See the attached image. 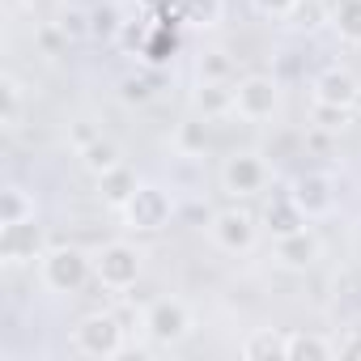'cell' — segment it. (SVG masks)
I'll list each match as a JSON object with an SVG mask.
<instances>
[{
    "label": "cell",
    "mask_w": 361,
    "mask_h": 361,
    "mask_svg": "<svg viewBox=\"0 0 361 361\" xmlns=\"http://www.w3.org/2000/svg\"><path fill=\"white\" fill-rule=\"evenodd\" d=\"M73 348L81 357H94V361H111L128 348V327L119 323V314L111 310H94L85 314L77 327H73Z\"/></svg>",
    "instance_id": "cell-1"
},
{
    "label": "cell",
    "mask_w": 361,
    "mask_h": 361,
    "mask_svg": "<svg viewBox=\"0 0 361 361\" xmlns=\"http://www.w3.org/2000/svg\"><path fill=\"white\" fill-rule=\"evenodd\" d=\"M39 276L51 293L68 298L85 289V281L94 276V259L81 247H47V255L39 259Z\"/></svg>",
    "instance_id": "cell-2"
},
{
    "label": "cell",
    "mask_w": 361,
    "mask_h": 361,
    "mask_svg": "<svg viewBox=\"0 0 361 361\" xmlns=\"http://www.w3.org/2000/svg\"><path fill=\"white\" fill-rule=\"evenodd\" d=\"M145 272V251L132 247V243H106L98 255H94V281L111 293H123L140 281Z\"/></svg>",
    "instance_id": "cell-6"
},
{
    "label": "cell",
    "mask_w": 361,
    "mask_h": 361,
    "mask_svg": "<svg viewBox=\"0 0 361 361\" xmlns=\"http://www.w3.org/2000/svg\"><path fill=\"white\" fill-rule=\"evenodd\" d=\"M251 5H255V13H259V18L281 22V18H293V9L302 5V0H251Z\"/></svg>",
    "instance_id": "cell-28"
},
{
    "label": "cell",
    "mask_w": 361,
    "mask_h": 361,
    "mask_svg": "<svg viewBox=\"0 0 361 361\" xmlns=\"http://www.w3.org/2000/svg\"><path fill=\"white\" fill-rule=\"evenodd\" d=\"M43 255H47V234L35 217L0 226V264L5 268H26V264H39Z\"/></svg>",
    "instance_id": "cell-8"
},
{
    "label": "cell",
    "mask_w": 361,
    "mask_h": 361,
    "mask_svg": "<svg viewBox=\"0 0 361 361\" xmlns=\"http://www.w3.org/2000/svg\"><path fill=\"white\" fill-rule=\"evenodd\" d=\"M22 102H26L22 81H18L13 73H5V77H0V123H5L9 132L22 123Z\"/></svg>",
    "instance_id": "cell-20"
},
{
    "label": "cell",
    "mask_w": 361,
    "mask_h": 361,
    "mask_svg": "<svg viewBox=\"0 0 361 361\" xmlns=\"http://www.w3.org/2000/svg\"><path fill=\"white\" fill-rule=\"evenodd\" d=\"M145 5H170V0H145Z\"/></svg>",
    "instance_id": "cell-34"
},
{
    "label": "cell",
    "mask_w": 361,
    "mask_h": 361,
    "mask_svg": "<svg viewBox=\"0 0 361 361\" xmlns=\"http://www.w3.org/2000/svg\"><path fill=\"white\" fill-rule=\"evenodd\" d=\"M174 149L183 153V157H200V153L209 149V119H188V123H178Z\"/></svg>",
    "instance_id": "cell-22"
},
{
    "label": "cell",
    "mask_w": 361,
    "mask_h": 361,
    "mask_svg": "<svg viewBox=\"0 0 361 361\" xmlns=\"http://www.w3.org/2000/svg\"><path fill=\"white\" fill-rule=\"evenodd\" d=\"M119 217L136 234H161L170 226V217H174V196L161 183H140L132 192V200L119 209Z\"/></svg>",
    "instance_id": "cell-3"
},
{
    "label": "cell",
    "mask_w": 361,
    "mask_h": 361,
    "mask_svg": "<svg viewBox=\"0 0 361 361\" xmlns=\"http://www.w3.org/2000/svg\"><path fill=\"white\" fill-rule=\"evenodd\" d=\"M281 111V81L272 73H247L234 81V115L243 123H264Z\"/></svg>",
    "instance_id": "cell-5"
},
{
    "label": "cell",
    "mask_w": 361,
    "mask_h": 361,
    "mask_svg": "<svg viewBox=\"0 0 361 361\" xmlns=\"http://www.w3.org/2000/svg\"><path fill=\"white\" fill-rule=\"evenodd\" d=\"M293 18H298V26H319V5H314V0H302V5L293 9Z\"/></svg>",
    "instance_id": "cell-33"
},
{
    "label": "cell",
    "mask_w": 361,
    "mask_h": 361,
    "mask_svg": "<svg viewBox=\"0 0 361 361\" xmlns=\"http://www.w3.org/2000/svg\"><path fill=\"white\" fill-rule=\"evenodd\" d=\"M115 43H119L123 51H136V56H140L149 39H145V26H136V22H123V30H119V39H115Z\"/></svg>",
    "instance_id": "cell-29"
},
{
    "label": "cell",
    "mask_w": 361,
    "mask_h": 361,
    "mask_svg": "<svg viewBox=\"0 0 361 361\" xmlns=\"http://www.w3.org/2000/svg\"><path fill=\"white\" fill-rule=\"evenodd\" d=\"M136 188H140V178H136L128 166H119V170H111V174L98 178V192H102V200H106L111 209H123V204L132 200Z\"/></svg>",
    "instance_id": "cell-19"
},
{
    "label": "cell",
    "mask_w": 361,
    "mask_h": 361,
    "mask_svg": "<svg viewBox=\"0 0 361 361\" xmlns=\"http://www.w3.org/2000/svg\"><path fill=\"white\" fill-rule=\"evenodd\" d=\"M149 64H166L170 56H174V35L166 30V26H157L153 35H149V43H145V51H140Z\"/></svg>",
    "instance_id": "cell-26"
},
{
    "label": "cell",
    "mask_w": 361,
    "mask_h": 361,
    "mask_svg": "<svg viewBox=\"0 0 361 361\" xmlns=\"http://www.w3.org/2000/svg\"><path fill=\"white\" fill-rule=\"evenodd\" d=\"M331 26L344 43L361 47V0H340V5L331 9Z\"/></svg>",
    "instance_id": "cell-21"
},
{
    "label": "cell",
    "mask_w": 361,
    "mask_h": 361,
    "mask_svg": "<svg viewBox=\"0 0 361 361\" xmlns=\"http://www.w3.org/2000/svg\"><path fill=\"white\" fill-rule=\"evenodd\" d=\"M340 344V357H353V361H361V327H353L344 340H336Z\"/></svg>",
    "instance_id": "cell-32"
},
{
    "label": "cell",
    "mask_w": 361,
    "mask_h": 361,
    "mask_svg": "<svg viewBox=\"0 0 361 361\" xmlns=\"http://www.w3.org/2000/svg\"><path fill=\"white\" fill-rule=\"evenodd\" d=\"M196 73H200V85H234V60L226 51H204Z\"/></svg>",
    "instance_id": "cell-23"
},
{
    "label": "cell",
    "mask_w": 361,
    "mask_h": 361,
    "mask_svg": "<svg viewBox=\"0 0 361 361\" xmlns=\"http://www.w3.org/2000/svg\"><path fill=\"white\" fill-rule=\"evenodd\" d=\"M323 259V238L306 226V230H293L285 238H276V264L289 268V272H306Z\"/></svg>",
    "instance_id": "cell-12"
},
{
    "label": "cell",
    "mask_w": 361,
    "mask_h": 361,
    "mask_svg": "<svg viewBox=\"0 0 361 361\" xmlns=\"http://www.w3.org/2000/svg\"><path fill=\"white\" fill-rule=\"evenodd\" d=\"M119 30H123V13H119L115 5H98V9H90V35H94L98 43H115Z\"/></svg>",
    "instance_id": "cell-24"
},
{
    "label": "cell",
    "mask_w": 361,
    "mask_h": 361,
    "mask_svg": "<svg viewBox=\"0 0 361 361\" xmlns=\"http://www.w3.org/2000/svg\"><path fill=\"white\" fill-rule=\"evenodd\" d=\"M264 226H268L272 238H285V234H293V230H306L310 221H306V213L293 204V196L285 192V196H276V200L264 209Z\"/></svg>",
    "instance_id": "cell-17"
},
{
    "label": "cell",
    "mask_w": 361,
    "mask_h": 361,
    "mask_svg": "<svg viewBox=\"0 0 361 361\" xmlns=\"http://www.w3.org/2000/svg\"><path fill=\"white\" fill-rule=\"evenodd\" d=\"M285 340H289V331L255 327V331H247V336H243L238 353H243L247 361H285Z\"/></svg>",
    "instance_id": "cell-16"
},
{
    "label": "cell",
    "mask_w": 361,
    "mask_h": 361,
    "mask_svg": "<svg viewBox=\"0 0 361 361\" xmlns=\"http://www.w3.org/2000/svg\"><path fill=\"white\" fill-rule=\"evenodd\" d=\"M209 234H213V243H217L221 251L247 255V251H255V243H259V221H255V213H247L243 204H230V209L213 213Z\"/></svg>",
    "instance_id": "cell-9"
},
{
    "label": "cell",
    "mask_w": 361,
    "mask_h": 361,
    "mask_svg": "<svg viewBox=\"0 0 361 361\" xmlns=\"http://www.w3.org/2000/svg\"><path fill=\"white\" fill-rule=\"evenodd\" d=\"M268 161L255 153V149H238V153H230L226 157V166H221V188H226V196H234V200H251V196H259L264 188H268Z\"/></svg>",
    "instance_id": "cell-7"
},
{
    "label": "cell",
    "mask_w": 361,
    "mask_h": 361,
    "mask_svg": "<svg viewBox=\"0 0 361 361\" xmlns=\"http://www.w3.org/2000/svg\"><path fill=\"white\" fill-rule=\"evenodd\" d=\"M314 94V106H340V111H353L361 102V81L348 73V68H323L310 85Z\"/></svg>",
    "instance_id": "cell-11"
},
{
    "label": "cell",
    "mask_w": 361,
    "mask_h": 361,
    "mask_svg": "<svg viewBox=\"0 0 361 361\" xmlns=\"http://www.w3.org/2000/svg\"><path fill=\"white\" fill-rule=\"evenodd\" d=\"M77 161H81V170H85L90 178H102V174H111V170H119V166H123V149H119L115 140L94 136L90 145H81V149H77Z\"/></svg>",
    "instance_id": "cell-13"
},
{
    "label": "cell",
    "mask_w": 361,
    "mask_h": 361,
    "mask_svg": "<svg viewBox=\"0 0 361 361\" xmlns=\"http://www.w3.org/2000/svg\"><path fill=\"white\" fill-rule=\"evenodd\" d=\"M174 18L192 30H217L226 18V0H170Z\"/></svg>",
    "instance_id": "cell-15"
},
{
    "label": "cell",
    "mask_w": 361,
    "mask_h": 361,
    "mask_svg": "<svg viewBox=\"0 0 361 361\" xmlns=\"http://www.w3.org/2000/svg\"><path fill=\"white\" fill-rule=\"evenodd\" d=\"M119 98H123V102H149V98H153L149 77H123V81H119Z\"/></svg>",
    "instance_id": "cell-27"
},
{
    "label": "cell",
    "mask_w": 361,
    "mask_h": 361,
    "mask_svg": "<svg viewBox=\"0 0 361 361\" xmlns=\"http://www.w3.org/2000/svg\"><path fill=\"white\" fill-rule=\"evenodd\" d=\"M149 344L157 348H174V344H183L192 336V306L183 298H157L145 306V319H140Z\"/></svg>",
    "instance_id": "cell-4"
},
{
    "label": "cell",
    "mask_w": 361,
    "mask_h": 361,
    "mask_svg": "<svg viewBox=\"0 0 361 361\" xmlns=\"http://www.w3.org/2000/svg\"><path fill=\"white\" fill-rule=\"evenodd\" d=\"M327 357H340V344L319 336V331H289L285 340V361H327Z\"/></svg>",
    "instance_id": "cell-14"
},
{
    "label": "cell",
    "mask_w": 361,
    "mask_h": 361,
    "mask_svg": "<svg viewBox=\"0 0 361 361\" xmlns=\"http://www.w3.org/2000/svg\"><path fill=\"white\" fill-rule=\"evenodd\" d=\"M285 192L306 213V221H323V217L336 213V183H331V174H323V170H302Z\"/></svg>",
    "instance_id": "cell-10"
},
{
    "label": "cell",
    "mask_w": 361,
    "mask_h": 361,
    "mask_svg": "<svg viewBox=\"0 0 361 361\" xmlns=\"http://www.w3.org/2000/svg\"><path fill=\"white\" fill-rule=\"evenodd\" d=\"M56 26L64 30L68 43H85V39H94V35H90V9H60Z\"/></svg>",
    "instance_id": "cell-25"
},
{
    "label": "cell",
    "mask_w": 361,
    "mask_h": 361,
    "mask_svg": "<svg viewBox=\"0 0 361 361\" xmlns=\"http://www.w3.org/2000/svg\"><path fill=\"white\" fill-rule=\"evenodd\" d=\"M39 47H43L47 56H56V51H64V47H68V39H64V30L51 22V26H43V30H39Z\"/></svg>",
    "instance_id": "cell-30"
},
{
    "label": "cell",
    "mask_w": 361,
    "mask_h": 361,
    "mask_svg": "<svg viewBox=\"0 0 361 361\" xmlns=\"http://www.w3.org/2000/svg\"><path fill=\"white\" fill-rule=\"evenodd\" d=\"M348 115H353V111H340V106H314V119H319L323 128H344Z\"/></svg>",
    "instance_id": "cell-31"
},
{
    "label": "cell",
    "mask_w": 361,
    "mask_h": 361,
    "mask_svg": "<svg viewBox=\"0 0 361 361\" xmlns=\"http://www.w3.org/2000/svg\"><path fill=\"white\" fill-rule=\"evenodd\" d=\"M39 213L35 196L22 188V183H5V192H0V226H13V221H30Z\"/></svg>",
    "instance_id": "cell-18"
}]
</instances>
